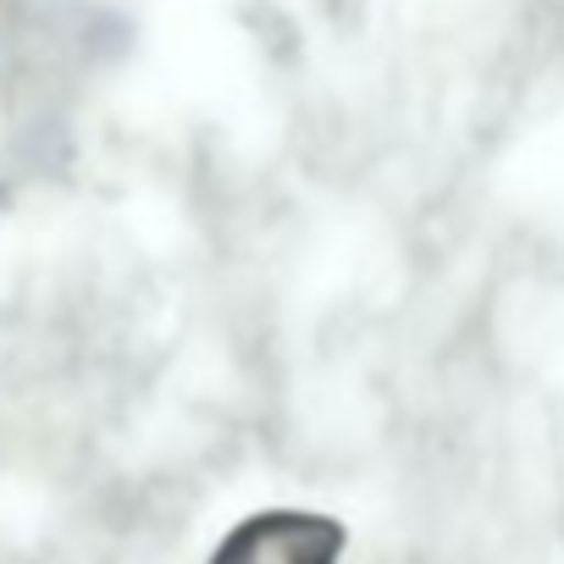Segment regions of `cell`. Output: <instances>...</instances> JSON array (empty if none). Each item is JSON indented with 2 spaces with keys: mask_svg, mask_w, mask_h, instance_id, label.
Here are the masks:
<instances>
[{
  "mask_svg": "<svg viewBox=\"0 0 564 564\" xmlns=\"http://www.w3.org/2000/svg\"><path fill=\"white\" fill-rule=\"evenodd\" d=\"M344 531L322 514H294V509H276V514H254L243 520L210 564H338Z\"/></svg>",
  "mask_w": 564,
  "mask_h": 564,
  "instance_id": "cell-1",
  "label": "cell"
}]
</instances>
